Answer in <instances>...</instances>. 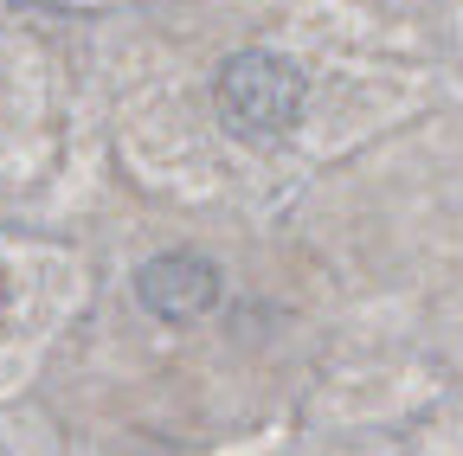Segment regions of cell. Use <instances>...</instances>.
Returning <instances> with one entry per match:
<instances>
[{
    "mask_svg": "<svg viewBox=\"0 0 463 456\" xmlns=\"http://www.w3.org/2000/svg\"><path fill=\"white\" fill-rule=\"evenodd\" d=\"M136 296L161 321H200L219 302V270L200 251H161L136 270Z\"/></svg>",
    "mask_w": 463,
    "mask_h": 456,
    "instance_id": "obj_2",
    "label": "cell"
},
{
    "mask_svg": "<svg viewBox=\"0 0 463 456\" xmlns=\"http://www.w3.org/2000/svg\"><path fill=\"white\" fill-rule=\"evenodd\" d=\"M219 116L232 135H245V142H277L297 129L303 116V71L277 59V51H232L225 71H219Z\"/></svg>",
    "mask_w": 463,
    "mask_h": 456,
    "instance_id": "obj_1",
    "label": "cell"
}]
</instances>
